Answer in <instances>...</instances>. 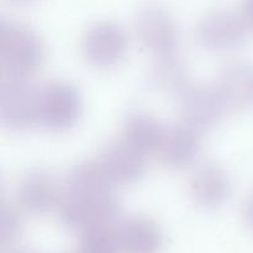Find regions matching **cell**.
Wrapping results in <instances>:
<instances>
[{"instance_id":"1","label":"cell","mask_w":253,"mask_h":253,"mask_svg":"<svg viewBox=\"0 0 253 253\" xmlns=\"http://www.w3.org/2000/svg\"><path fill=\"white\" fill-rule=\"evenodd\" d=\"M57 212L62 225L84 232L113 225L120 216L121 203L95 161H83L69 170Z\"/></svg>"},{"instance_id":"2","label":"cell","mask_w":253,"mask_h":253,"mask_svg":"<svg viewBox=\"0 0 253 253\" xmlns=\"http://www.w3.org/2000/svg\"><path fill=\"white\" fill-rule=\"evenodd\" d=\"M44 59L39 35L24 24L2 20L0 24V66L5 78H30Z\"/></svg>"},{"instance_id":"3","label":"cell","mask_w":253,"mask_h":253,"mask_svg":"<svg viewBox=\"0 0 253 253\" xmlns=\"http://www.w3.org/2000/svg\"><path fill=\"white\" fill-rule=\"evenodd\" d=\"M135 31L141 46L155 59L178 55L180 35L174 17L157 4L141 7L135 17Z\"/></svg>"},{"instance_id":"4","label":"cell","mask_w":253,"mask_h":253,"mask_svg":"<svg viewBox=\"0 0 253 253\" xmlns=\"http://www.w3.org/2000/svg\"><path fill=\"white\" fill-rule=\"evenodd\" d=\"M82 113V97L73 84L53 81L40 88L39 124L52 131L73 128Z\"/></svg>"},{"instance_id":"5","label":"cell","mask_w":253,"mask_h":253,"mask_svg":"<svg viewBox=\"0 0 253 253\" xmlns=\"http://www.w3.org/2000/svg\"><path fill=\"white\" fill-rule=\"evenodd\" d=\"M40 88L29 78H5L0 89V121L11 130H27L39 124Z\"/></svg>"},{"instance_id":"6","label":"cell","mask_w":253,"mask_h":253,"mask_svg":"<svg viewBox=\"0 0 253 253\" xmlns=\"http://www.w3.org/2000/svg\"><path fill=\"white\" fill-rule=\"evenodd\" d=\"M195 37L198 44L209 51H231L244 45L247 24L244 16L231 10H215L200 20Z\"/></svg>"},{"instance_id":"7","label":"cell","mask_w":253,"mask_h":253,"mask_svg":"<svg viewBox=\"0 0 253 253\" xmlns=\"http://www.w3.org/2000/svg\"><path fill=\"white\" fill-rule=\"evenodd\" d=\"M177 97L183 123L199 133L216 126L227 113L214 86L189 83Z\"/></svg>"},{"instance_id":"8","label":"cell","mask_w":253,"mask_h":253,"mask_svg":"<svg viewBox=\"0 0 253 253\" xmlns=\"http://www.w3.org/2000/svg\"><path fill=\"white\" fill-rule=\"evenodd\" d=\"M128 39L123 26L103 21L89 27L82 40V54L89 64L109 68L125 57Z\"/></svg>"},{"instance_id":"9","label":"cell","mask_w":253,"mask_h":253,"mask_svg":"<svg viewBox=\"0 0 253 253\" xmlns=\"http://www.w3.org/2000/svg\"><path fill=\"white\" fill-rule=\"evenodd\" d=\"M94 161L101 175L113 186L136 183L146 170L142 154L123 140L106 145Z\"/></svg>"},{"instance_id":"10","label":"cell","mask_w":253,"mask_h":253,"mask_svg":"<svg viewBox=\"0 0 253 253\" xmlns=\"http://www.w3.org/2000/svg\"><path fill=\"white\" fill-rule=\"evenodd\" d=\"M62 190L56 176L44 169H34L25 174L17 188V201L22 210L43 215L57 208Z\"/></svg>"},{"instance_id":"11","label":"cell","mask_w":253,"mask_h":253,"mask_svg":"<svg viewBox=\"0 0 253 253\" xmlns=\"http://www.w3.org/2000/svg\"><path fill=\"white\" fill-rule=\"evenodd\" d=\"M232 192L226 171L215 163H204L195 169L189 181V193L199 207L215 210L224 205Z\"/></svg>"},{"instance_id":"12","label":"cell","mask_w":253,"mask_h":253,"mask_svg":"<svg viewBox=\"0 0 253 253\" xmlns=\"http://www.w3.org/2000/svg\"><path fill=\"white\" fill-rule=\"evenodd\" d=\"M226 112L234 113L253 103V68L234 62L222 68L214 83Z\"/></svg>"},{"instance_id":"13","label":"cell","mask_w":253,"mask_h":253,"mask_svg":"<svg viewBox=\"0 0 253 253\" xmlns=\"http://www.w3.org/2000/svg\"><path fill=\"white\" fill-rule=\"evenodd\" d=\"M199 134L184 123L168 128L157 150L161 163L170 169L192 165L200 151Z\"/></svg>"},{"instance_id":"14","label":"cell","mask_w":253,"mask_h":253,"mask_svg":"<svg viewBox=\"0 0 253 253\" xmlns=\"http://www.w3.org/2000/svg\"><path fill=\"white\" fill-rule=\"evenodd\" d=\"M115 231L121 253H158L162 248V231L151 218H125Z\"/></svg>"},{"instance_id":"15","label":"cell","mask_w":253,"mask_h":253,"mask_svg":"<svg viewBox=\"0 0 253 253\" xmlns=\"http://www.w3.org/2000/svg\"><path fill=\"white\" fill-rule=\"evenodd\" d=\"M167 129L155 117L143 112H133L126 117L123 126V141L142 155L157 151Z\"/></svg>"},{"instance_id":"16","label":"cell","mask_w":253,"mask_h":253,"mask_svg":"<svg viewBox=\"0 0 253 253\" xmlns=\"http://www.w3.org/2000/svg\"><path fill=\"white\" fill-rule=\"evenodd\" d=\"M189 83L185 64L178 55L156 59L148 74V84L152 88L177 96Z\"/></svg>"},{"instance_id":"17","label":"cell","mask_w":253,"mask_h":253,"mask_svg":"<svg viewBox=\"0 0 253 253\" xmlns=\"http://www.w3.org/2000/svg\"><path fill=\"white\" fill-rule=\"evenodd\" d=\"M76 253H121L116 231L110 226L84 231Z\"/></svg>"},{"instance_id":"18","label":"cell","mask_w":253,"mask_h":253,"mask_svg":"<svg viewBox=\"0 0 253 253\" xmlns=\"http://www.w3.org/2000/svg\"><path fill=\"white\" fill-rule=\"evenodd\" d=\"M22 221L20 213L12 206H1V228H0V238L2 247L12 245L19 238L21 233Z\"/></svg>"},{"instance_id":"19","label":"cell","mask_w":253,"mask_h":253,"mask_svg":"<svg viewBox=\"0 0 253 253\" xmlns=\"http://www.w3.org/2000/svg\"><path fill=\"white\" fill-rule=\"evenodd\" d=\"M242 16L247 26L253 29V0H244L242 2Z\"/></svg>"},{"instance_id":"20","label":"cell","mask_w":253,"mask_h":253,"mask_svg":"<svg viewBox=\"0 0 253 253\" xmlns=\"http://www.w3.org/2000/svg\"><path fill=\"white\" fill-rule=\"evenodd\" d=\"M244 218L250 228L253 230V195L246 201L244 206Z\"/></svg>"},{"instance_id":"21","label":"cell","mask_w":253,"mask_h":253,"mask_svg":"<svg viewBox=\"0 0 253 253\" xmlns=\"http://www.w3.org/2000/svg\"><path fill=\"white\" fill-rule=\"evenodd\" d=\"M6 1L12 5H17V6H25V5L34 4V2L37 1V0H6Z\"/></svg>"},{"instance_id":"22","label":"cell","mask_w":253,"mask_h":253,"mask_svg":"<svg viewBox=\"0 0 253 253\" xmlns=\"http://www.w3.org/2000/svg\"><path fill=\"white\" fill-rule=\"evenodd\" d=\"M12 253H32L30 251H16V252H12Z\"/></svg>"}]
</instances>
